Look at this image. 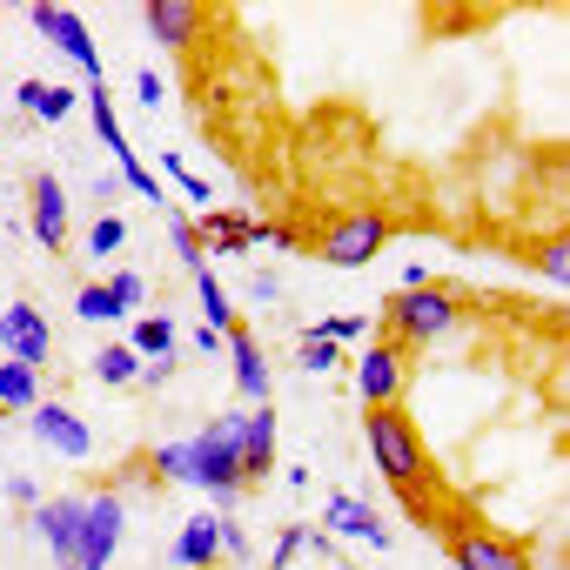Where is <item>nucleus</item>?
I'll list each match as a JSON object with an SVG mask.
<instances>
[{"label":"nucleus","instance_id":"nucleus-1","mask_svg":"<svg viewBox=\"0 0 570 570\" xmlns=\"http://www.w3.org/2000/svg\"><path fill=\"white\" fill-rule=\"evenodd\" d=\"M148 483H188V490H208L222 503V517L248 497L242 483V410L215 416L208 430L181 436V443H161L148 456Z\"/></svg>","mask_w":570,"mask_h":570},{"label":"nucleus","instance_id":"nucleus-2","mask_svg":"<svg viewBox=\"0 0 570 570\" xmlns=\"http://www.w3.org/2000/svg\"><path fill=\"white\" fill-rule=\"evenodd\" d=\"M363 436H370V456H376L383 483L396 490L403 517L436 530V517H443V510H436L443 483H436V456L423 450V430L410 423V410H403V403H396V410H363Z\"/></svg>","mask_w":570,"mask_h":570},{"label":"nucleus","instance_id":"nucleus-3","mask_svg":"<svg viewBox=\"0 0 570 570\" xmlns=\"http://www.w3.org/2000/svg\"><path fill=\"white\" fill-rule=\"evenodd\" d=\"M436 543L450 550L456 570H537L523 537H510L497 523H476V517H456V510L436 517Z\"/></svg>","mask_w":570,"mask_h":570},{"label":"nucleus","instance_id":"nucleus-4","mask_svg":"<svg viewBox=\"0 0 570 570\" xmlns=\"http://www.w3.org/2000/svg\"><path fill=\"white\" fill-rule=\"evenodd\" d=\"M390 235H396V215H383V208H336L309 235V248H316L323 268H370L390 248Z\"/></svg>","mask_w":570,"mask_h":570},{"label":"nucleus","instance_id":"nucleus-5","mask_svg":"<svg viewBox=\"0 0 570 570\" xmlns=\"http://www.w3.org/2000/svg\"><path fill=\"white\" fill-rule=\"evenodd\" d=\"M463 323V296L430 282V289H396L390 309H383V330L396 350H423V343H443L450 330Z\"/></svg>","mask_w":570,"mask_h":570},{"label":"nucleus","instance_id":"nucleus-6","mask_svg":"<svg viewBox=\"0 0 570 570\" xmlns=\"http://www.w3.org/2000/svg\"><path fill=\"white\" fill-rule=\"evenodd\" d=\"M410 390V350H396L390 336H370L363 356H356V396L363 410H396Z\"/></svg>","mask_w":570,"mask_h":570},{"label":"nucleus","instance_id":"nucleus-7","mask_svg":"<svg viewBox=\"0 0 570 570\" xmlns=\"http://www.w3.org/2000/svg\"><path fill=\"white\" fill-rule=\"evenodd\" d=\"M28 28L41 35V41H55L81 75H88V88L101 81V55H95V28L75 14V8H55V0H35V8H28Z\"/></svg>","mask_w":570,"mask_h":570},{"label":"nucleus","instance_id":"nucleus-8","mask_svg":"<svg viewBox=\"0 0 570 570\" xmlns=\"http://www.w3.org/2000/svg\"><path fill=\"white\" fill-rule=\"evenodd\" d=\"M121 537H128V503L115 490L81 497V570H108L115 550H121Z\"/></svg>","mask_w":570,"mask_h":570},{"label":"nucleus","instance_id":"nucleus-9","mask_svg":"<svg viewBox=\"0 0 570 570\" xmlns=\"http://www.w3.org/2000/svg\"><path fill=\"white\" fill-rule=\"evenodd\" d=\"M28 523H35V537L48 543L55 570H81V497H41V503L28 510Z\"/></svg>","mask_w":570,"mask_h":570},{"label":"nucleus","instance_id":"nucleus-10","mask_svg":"<svg viewBox=\"0 0 570 570\" xmlns=\"http://www.w3.org/2000/svg\"><path fill=\"white\" fill-rule=\"evenodd\" d=\"M141 28L155 35L161 55H195L202 48V28H208V8H202V0H148Z\"/></svg>","mask_w":570,"mask_h":570},{"label":"nucleus","instance_id":"nucleus-11","mask_svg":"<svg viewBox=\"0 0 570 570\" xmlns=\"http://www.w3.org/2000/svg\"><path fill=\"white\" fill-rule=\"evenodd\" d=\"M0 350H8V363H28V370H41L55 356V330H48V316L28 296H14L8 309H0Z\"/></svg>","mask_w":570,"mask_h":570},{"label":"nucleus","instance_id":"nucleus-12","mask_svg":"<svg viewBox=\"0 0 570 570\" xmlns=\"http://www.w3.org/2000/svg\"><path fill=\"white\" fill-rule=\"evenodd\" d=\"M28 430H35L41 450H55V456H68V463H88V456H95V430H88L68 403H35V410H28Z\"/></svg>","mask_w":570,"mask_h":570},{"label":"nucleus","instance_id":"nucleus-13","mask_svg":"<svg viewBox=\"0 0 570 570\" xmlns=\"http://www.w3.org/2000/svg\"><path fill=\"white\" fill-rule=\"evenodd\" d=\"M68 215H75V208H68L61 175H35V181H28V228H35L41 248H55V255L68 248Z\"/></svg>","mask_w":570,"mask_h":570},{"label":"nucleus","instance_id":"nucleus-14","mask_svg":"<svg viewBox=\"0 0 570 570\" xmlns=\"http://www.w3.org/2000/svg\"><path fill=\"white\" fill-rule=\"evenodd\" d=\"M323 537H356V543H370V550H390V523L363 503V497H350V490H336L330 503H323V523H316Z\"/></svg>","mask_w":570,"mask_h":570},{"label":"nucleus","instance_id":"nucleus-15","mask_svg":"<svg viewBox=\"0 0 570 570\" xmlns=\"http://www.w3.org/2000/svg\"><path fill=\"white\" fill-rule=\"evenodd\" d=\"M275 410L268 403H255V410H242V483L255 490L262 476H275Z\"/></svg>","mask_w":570,"mask_h":570},{"label":"nucleus","instance_id":"nucleus-16","mask_svg":"<svg viewBox=\"0 0 570 570\" xmlns=\"http://www.w3.org/2000/svg\"><path fill=\"white\" fill-rule=\"evenodd\" d=\"M195 235H202V255H242V248L268 242V222H255V215H195Z\"/></svg>","mask_w":570,"mask_h":570},{"label":"nucleus","instance_id":"nucleus-17","mask_svg":"<svg viewBox=\"0 0 570 570\" xmlns=\"http://www.w3.org/2000/svg\"><path fill=\"white\" fill-rule=\"evenodd\" d=\"M222 350H228V363H235V390H242V403H248V410H255V403H268V356H262V343L235 323Z\"/></svg>","mask_w":570,"mask_h":570},{"label":"nucleus","instance_id":"nucleus-18","mask_svg":"<svg viewBox=\"0 0 570 570\" xmlns=\"http://www.w3.org/2000/svg\"><path fill=\"white\" fill-rule=\"evenodd\" d=\"M81 108H88V121H95L101 148L115 155V168H128V161H135V148H128V128H121V115H115V95H108V81H95V88L81 95Z\"/></svg>","mask_w":570,"mask_h":570},{"label":"nucleus","instance_id":"nucleus-19","mask_svg":"<svg viewBox=\"0 0 570 570\" xmlns=\"http://www.w3.org/2000/svg\"><path fill=\"white\" fill-rule=\"evenodd\" d=\"M175 570H215L222 557H215V510H195L188 523H181V537H175Z\"/></svg>","mask_w":570,"mask_h":570},{"label":"nucleus","instance_id":"nucleus-20","mask_svg":"<svg viewBox=\"0 0 570 570\" xmlns=\"http://www.w3.org/2000/svg\"><path fill=\"white\" fill-rule=\"evenodd\" d=\"M141 363H161L175 356V316H128V336H121Z\"/></svg>","mask_w":570,"mask_h":570},{"label":"nucleus","instance_id":"nucleus-21","mask_svg":"<svg viewBox=\"0 0 570 570\" xmlns=\"http://www.w3.org/2000/svg\"><path fill=\"white\" fill-rule=\"evenodd\" d=\"M370 336H376L370 316H323V323H303V330H296V343H330V350H343V343H370Z\"/></svg>","mask_w":570,"mask_h":570},{"label":"nucleus","instance_id":"nucleus-22","mask_svg":"<svg viewBox=\"0 0 570 570\" xmlns=\"http://www.w3.org/2000/svg\"><path fill=\"white\" fill-rule=\"evenodd\" d=\"M35 403H41V370L0 356V410H21V416H28Z\"/></svg>","mask_w":570,"mask_h":570},{"label":"nucleus","instance_id":"nucleus-23","mask_svg":"<svg viewBox=\"0 0 570 570\" xmlns=\"http://www.w3.org/2000/svg\"><path fill=\"white\" fill-rule=\"evenodd\" d=\"M88 370H95V383H108V390H121V383H141V356H135L121 336H115V343H101Z\"/></svg>","mask_w":570,"mask_h":570},{"label":"nucleus","instance_id":"nucleus-24","mask_svg":"<svg viewBox=\"0 0 570 570\" xmlns=\"http://www.w3.org/2000/svg\"><path fill=\"white\" fill-rule=\"evenodd\" d=\"M195 296H202V316H208L202 330H215V336H228V330L242 323V316L228 309V289H222V282H215V268H195Z\"/></svg>","mask_w":570,"mask_h":570},{"label":"nucleus","instance_id":"nucleus-25","mask_svg":"<svg viewBox=\"0 0 570 570\" xmlns=\"http://www.w3.org/2000/svg\"><path fill=\"white\" fill-rule=\"evenodd\" d=\"M161 181H168V188H175L181 202H195V208H208V202H215V188H208V181H202L195 168H181V155H175V148L161 155Z\"/></svg>","mask_w":570,"mask_h":570},{"label":"nucleus","instance_id":"nucleus-26","mask_svg":"<svg viewBox=\"0 0 570 570\" xmlns=\"http://www.w3.org/2000/svg\"><path fill=\"white\" fill-rule=\"evenodd\" d=\"M530 268H537L543 282H557V289H563V282H570V235L557 228L550 242H537V255H530Z\"/></svg>","mask_w":570,"mask_h":570},{"label":"nucleus","instance_id":"nucleus-27","mask_svg":"<svg viewBox=\"0 0 570 570\" xmlns=\"http://www.w3.org/2000/svg\"><path fill=\"white\" fill-rule=\"evenodd\" d=\"M101 289H108V303H115V309H121V323H128V316H135V309H141V303H148V282H141V275H135V268H115V275H108V282H101Z\"/></svg>","mask_w":570,"mask_h":570},{"label":"nucleus","instance_id":"nucleus-28","mask_svg":"<svg viewBox=\"0 0 570 570\" xmlns=\"http://www.w3.org/2000/svg\"><path fill=\"white\" fill-rule=\"evenodd\" d=\"M121 248H128V215H95V228H88V255L108 262V255H121Z\"/></svg>","mask_w":570,"mask_h":570},{"label":"nucleus","instance_id":"nucleus-29","mask_svg":"<svg viewBox=\"0 0 570 570\" xmlns=\"http://www.w3.org/2000/svg\"><path fill=\"white\" fill-rule=\"evenodd\" d=\"M168 242H175V255H181V268H188V275H195V268H208L202 235H195V215H168Z\"/></svg>","mask_w":570,"mask_h":570},{"label":"nucleus","instance_id":"nucleus-30","mask_svg":"<svg viewBox=\"0 0 570 570\" xmlns=\"http://www.w3.org/2000/svg\"><path fill=\"white\" fill-rule=\"evenodd\" d=\"M215 557H222V563H248V557H255V550H248V530L235 523V510H228V517L215 510Z\"/></svg>","mask_w":570,"mask_h":570},{"label":"nucleus","instance_id":"nucleus-31","mask_svg":"<svg viewBox=\"0 0 570 570\" xmlns=\"http://www.w3.org/2000/svg\"><path fill=\"white\" fill-rule=\"evenodd\" d=\"M309 537H316V523H289V530L275 537V550H268V563H262V570H289V563L309 550Z\"/></svg>","mask_w":570,"mask_h":570},{"label":"nucleus","instance_id":"nucleus-32","mask_svg":"<svg viewBox=\"0 0 570 570\" xmlns=\"http://www.w3.org/2000/svg\"><path fill=\"white\" fill-rule=\"evenodd\" d=\"M75 316H81V323H121V309L108 303V289H101V282H88V289H75Z\"/></svg>","mask_w":570,"mask_h":570},{"label":"nucleus","instance_id":"nucleus-33","mask_svg":"<svg viewBox=\"0 0 570 570\" xmlns=\"http://www.w3.org/2000/svg\"><path fill=\"white\" fill-rule=\"evenodd\" d=\"M296 363H303L309 376H330V370L343 363V350H330V343H296Z\"/></svg>","mask_w":570,"mask_h":570},{"label":"nucleus","instance_id":"nucleus-34","mask_svg":"<svg viewBox=\"0 0 570 570\" xmlns=\"http://www.w3.org/2000/svg\"><path fill=\"white\" fill-rule=\"evenodd\" d=\"M75 108H81V101H75V88H48V95H41V108H35V121H68Z\"/></svg>","mask_w":570,"mask_h":570},{"label":"nucleus","instance_id":"nucleus-35","mask_svg":"<svg viewBox=\"0 0 570 570\" xmlns=\"http://www.w3.org/2000/svg\"><path fill=\"white\" fill-rule=\"evenodd\" d=\"M0 490H8V503H21V510H35V503H41V483H35V476H21V470L0 483Z\"/></svg>","mask_w":570,"mask_h":570},{"label":"nucleus","instance_id":"nucleus-36","mask_svg":"<svg viewBox=\"0 0 570 570\" xmlns=\"http://www.w3.org/2000/svg\"><path fill=\"white\" fill-rule=\"evenodd\" d=\"M135 95H141V108H161V101H168V81H161L155 68H141V75H135Z\"/></svg>","mask_w":570,"mask_h":570},{"label":"nucleus","instance_id":"nucleus-37","mask_svg":"<svg viewBox=\"0 0 570 570\" xmlns=\"http://www.w3.org/2000/svg\"><path fill=\"white\" fill-rule=\"evenodd\" d=\"M275 296H282L275 275H255V282H248V303H275Z\"/></svg>","mask_w":570,"mask_h":570},{"label":"nucleus","instance_id":"nucleus-38","mask_svg":"<svg viewBox=\"0 0 570 570\" xmlns=\"http://www.w3.org/2000/svg\"><path fill=\"white\" fill-rule=\"evenodd\" d=\"M41 95H48V81H21V88H14V101H21V108H28V115H35V108H41Z\"/></svg>","mask_w":570,"mask_h":570}]
</instances>
